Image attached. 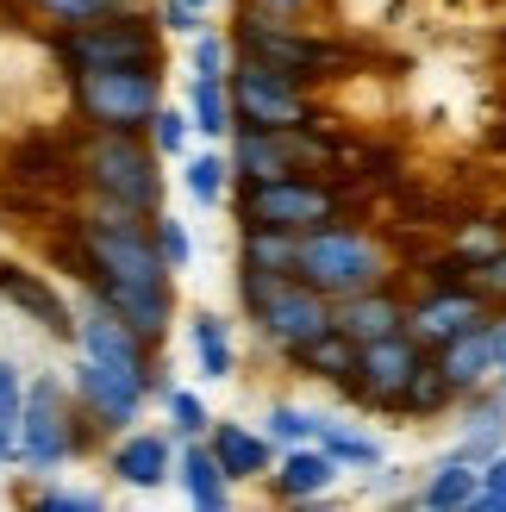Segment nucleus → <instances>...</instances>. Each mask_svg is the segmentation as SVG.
<instances>
[{
    "label": "nucleus",
    "instance_id": "nucleus-28",
    "mask_svg": "<svg viewBox=\"0 0 506 512\" xmlns=\"http://www.w3.org/2000/svg\"><path fill=\"white\" fill-rule=\"evenodd\" d=\"M313 444L332 456L338 469H375V463H382V438H369L363 425L332 419V413H319V438H313Z\"/></svg>",
    "mask_w": 506,
    "mask_h": 512
},
{
    "label": "nucleus",
    "instance_id": "nucleus-18",
    "mask_svg": "<svg viewBox=\"0 0 506 512\" xmlns=\"http://www.w3.org/2000/svg\"><path fill=\"white\" fill-rule=\"evenodd\" d=\"M338 475H344V469H338L319 444H288V450H275L263 488H269L275 500H319V494H332Z\"/></svg>",
    "mask_w": 506,
    "mask_h": 512
},
{
    "label": "nucleus",
    "instance_id": "nucleus-24",
    "mask_svg": "<svg viewBox=\"0 0 506 512\" xmlns=\"http://www.w3.org/2000/svg\"><path fill=\"white\" fill-rule=\"evenodd\" d=\"M469 406H463V425H457V456H469V463H488V456L506 444V394L494 388H475V394H463Z\"/></svg>",
    "mask_w": 506,
    "mask_h": 512
},
{
    "label": "nucleus",
    "instance_id": "nucleus-7",
    "mask_svg": "<svg viewBox=\"0 0 506 512\" xmlns=\"http://www.w3.org/2000/svg\"><path fill=\"white\" fill-rule=\"evenodd\" d=\"M163 69H82L69 75V113L82 132H144L163 107Z\"/></svg>",
    "mask_w": 506,
    "mask_h": 512
},
{
    "label": "nucleus",
    "instance_id": "nucleus-21",
    "mask_svg": "<svg viewBox=\"0 0 506 512\" xmlns=\"http://www.w3.org/2000/svg\"><path fill=\"white\" fill-rule=\"evenodd\" d=\"M175 481H182V500L200 506V512H225L232 506V475L219 469V456L207 450V438H188V444H175Z\"/></svg>",
    "mask_w": 506,
    "mask_h": 512
},
{
    "label": "nucleus",
    "instance_id": "nucleus-14",
    "mask_svg": "<svg viewBox=\"0 0 506 512\" xmlns=\"http://www.w3.org/2000/svg\"><path fill=\"white\" fill-rule=\"evenodd\" d=\"M488 313H494V300H482L469 281H438V288H425V294L407 300V331L425 350H438V344L457 338V331L482 325Z\"/></svg>",
    "mask_w": 506,
    "mask_h": 512
},
{
    "label": "nucleus",
    "instance_id": "nucleus-25",
    "mask_svg": "<svg viewBox=\"0 0 506 512\" xmlns=\"http://www.w3.org/2000/svg\"><path fill=\"white\" fill-rule=\"evenodd\" d=\"M288 369L307 375V381H319V388H344L350 369H357V344H350L338 325H325L319 338H307L300 350H288Z\"/></svg>",
    "mask_w": 506,
    "mask_h": 512
},
{
    "label": "nucleus",
    "instance_id": "nucleus-17",
    "mask_svg": "<svg viewBox=\"0 0 506 512\" xmlns=\"http://www.w3.org/2000/svg\"><path fill=\"white\" fill-rule=\"evenodd\" d=\"M332 325L344 331L350 344L394 338V331H407V294H394L388 281H375V288H357V294L332 300Z\"/></svg>",
    "mask_w": 506,
    "mask_h": 512
},
{
    "label": "nucleus",
    "instance_id": "nucleus-40",
    "mask_svg": "<svg viewBox=\"0 0 506 512\" xmlns=\"http://www.w3.org/2000/svg\"><path fill=\"white\" fill-rule=\"evenodd\" d=\"M150 13H157V25H163V38H194L200 25L213 19V13H200V7H188V0H157V7H150Z\"/></svg>",
    "mask_w": 506,
    "mask_h": 512
},
{
    "label": "nucleus",
    "instance_id": "nucleus-5",
    "mask_svg": "<svg viewBox=\"0 0 506 512\" xmlns=\"http://www.w3.org/2000/svg\"><path fill=\"white\" fill-rule=\"evenodd\" d=\"M232 57H257V63H269V69H282V75L313 88V82L344 69V44L313 38V32H300L288 13H269L257 0H244L238 19H232Z\"/></svg>",
    "mask_w": 506,
    "mask_h": 512
},
{
    "label": "nucleus",
    "instance_id": "nucleus-33",
    "mask_svg": "<svg viewBox=\"0 0 506 512\" xmlns=\"http://www.w3.org/2000/svg\"><path fill=\"white\" fill-rule=\"evenodd\" d=\"M163 400V419H169V431H175V444H188V438H207V425H213V413H207V400H200L194 388H169L157 394Z\"/></svg>",
    "mask_w": 506,
    "mask_h": 512
},
{
    "label": "nucleus",
    "instance_id": "nucleus-23",
    "mask_svg": "<svg viewBox=\"0 0 506 512\" xmlns=\"http://www.w3.org/2000/svg\"><path fill=\"white\" fill-rule=\"evenodd\" d=\"M188 350H194L200 381H232V375H238V338H232V319L213 313V306L188 313Z\"/></svg>",
    "mask_w": 506,
    "mask_h": 512
},
{
    "label": "nucleus",
    "instance_id": "nucleus-36",
    "mask_svg": "<svg viewBox=\"0 0 506 512\" xmlns=\"http://www.w3.org/2000/svg\"><path fill=\"white\" fill-rule=\"evenodd\" d=\"M232 69V32H213V25H200L194 32V50H188V75H219Z\"/></svg>",
    "mask_w": 506,
    "mask_h": 512
},
{
    "label": "nucleus",
    "instance_id": "nucleus-22",
    "mask_svg": "<svg viewBox=\"0 0 506 512\" xmlns=\"http://www.w3.org/2000/svg\"><path fill=\"white\" fill-rule=\"evenodd\" d=\"M475 488H482V463H469V456H438L432 469H425V481L407 494V506H425V512H469Z\"/></svg>",
    "mask_w": 506,
    "mask_h": 512
},
{
    "label": "nucleus",
    "instance_id": "nucleus-44",
    "mask_svg": "<svg viewBox=\"0 0 506 512\" xmlns=\"http://www.w3.org/2000/svg\"><path fill=\"white\" fill-rule=\"evenodd\" d=\"M257 7H269V13H288V19H294V13H307V7H319V0H257Z\"/></svg>",
    "mask_w": 506,
    "mask_h": 512
},
{
    "label": "nucleus",
    "instance_id": "nucleus-35",
    "mask_svg": "<svg viewBox=\"0 0 506 512\" xmlns=\"http://www.w3.org/2000/svg\"><path fill=\"white\" fill-rule=\"evenodd\" d=\"M132 0H32V13L50 25V32H69V25H88V19H107Z\"/></svg>",
    "mask_w": 506,
    "mask_h": 512
},
{
    "label": "nucleus",
    "instance_id": "nucleus-8",
    "mask_svg": "<svg viewBox=\"0 0 506 512\" xmlns=\"http://www.w3.org/2000/svg\"><path fill=\"white\" fill-rule=\"evenodd\" d=\"M238 225H275V232H313V225L350 219V194L319 175H275V182H238L232 194Z\"/></svg>",
    "mask_w": 506,
    "mask_h": 512
},
{
    "label": "nucleus",
    "instance_id": "nucleus-13",
    "mask_svg": "<svg viewBox=\"0 0 506 512\" xmlns=\"http://www.w3.org/2000/svg\"><path fill=\"white\" fill-rule=\"evenodd\" d=\"M250 325H257V338L269 344V350H300L307 338H319L325 325H332V300H325L319 288H307L300 275H282L275 288L263 294V306L250 313Z\"/></svg>",
    "mask_w": 506,
    "mask_h": 512
},
{
    "label": "nucleus",
    "instance_id": "nucleus-38",
    "mask_svg": "<svg viewBox=\"0 0 506 512\" xmlns=\"http://www.w3.org/2000/svg\"><path fill=\"white\" fill-rule=\"evenodd\" d=\"M469 512H506V444L482 463V488H475Z\"/></svg>",
    "mask_w": 506,
    "mask_h": 512
},
{
    "label": "nucleus",
    "instance_id": "nucleus-2",
    "mask_svg": "<svg viewBox=\"0 0 506 512\" xmlns=\"http://www.w3.org/2000/svg\"><path fill=\"white\" fill-rule=\"evenodd\" d=\"M69 169L88 200H113L132 213L163 207V157L144 132H82V144H69Z\"/></svg>",
    "mask_w": 506,
    "mask_h": 512
},
{
    "label": "nucleus",
    "instance_id": "nucleus-32",
    "mask_svg": "<svg viewBox=\"0 0 506 512\" xmlns=\"http://www.w3.org/2000/svg\"><path fill=\"white\" fill-rule=\"evenodd\" d=\"M144 138H150V150H157L163 163H182V157H188V138H194V119H188V107H175V100H163V107L150 113Z\"/></svg>",
    "mask_w": 506,
    "mask_h": 512
},
{
    "label": "nucleus",
    "instance_id": "nucleus-20",
    "mask_svg": "<svg viewBox=\"0 0 506 512\" xmlns=\"http://www.w3.org/2000/svg\"><path fill=\"white\" fill-rule=\"evenodd\" d=\"M494 319V313H488ZM488 319L482 325H469V331H457L450 344H438L432 356H438V369H444V381L457 394H475V388H494V331H488Z\"/></svg>",
    "mask_w": 506,
    "mask_h": 512
},
{
    "label": "nucleus",
    "instance_id": "nucleus-3",
    "mask_svg": "<svg viewBox=\"0 0 506 512\" xmlns=\"http://www.w3.org/2000/svg\"><path fill=\"white\" fill-rule=\"evenodd\" d=\"M94 438H100V431L82 419V406H75V394H69V375L38 369L32 381H25L19 456H13L19 469H32V475H57V469L75 463V456H88Z\"/></svg>",
    "mask_w": 506,
    "mask_h": 512
},
{
    "label": "nucleus",
    "instance_id": "nucleus-39",
    "mask_svg": "<svg viewBox=\"0 0 506 512\" xmlns=\"http://www.w3.org/2000/svg\"><path fill=\"white\" fill-rule=\"evenodd\" d=\"M32 506L38 512H100V506H107V494H100V488H38Z\"/></svg>",
    "mask_w": 506,
    "mask_h": 512
},
{
    "label": "nucleus",
    "instance_id": "nucleus-10",
    "mask_svg": "<svg viewBox=\"0 0 506 512\" xmlns=\"http://www.w3.org/2000/svg\"><path fill=\"white\" fill-rule=\"evenodd\" d=\"M69 394H75L82 419L100 431V438L132 431V425L144 419V406H150V388H144L138 375L100 363V356H88V350H75V363H69Z\"/></svg>",
    "mask_w": 506,
    "mask_h": 512
},
{
    "label": "nucleus",
    "instance_id": "nucleus-41",
    "mask_svg": "<svg viewBox=\"0 0 506 512\" xmlns=\"http://www.w3.org/2000/svg\"><path fill=\"white\" fill-rule=\"evenodd\" d=\"M469 288L482 294V300H506V244L494 250V256H482V263H469Z\"/></svg>",
    "mask_w": 506,
    "mask_h": 512
},
{
    "label": "nucleus",
    "instance_id": "nucleus-43",
    "mask_svg": "<svg viewBox=\"0 0 506 512\" xmlns=\"http://www.w3.org/2000/svg\"><path fill=\"white\" fill-rule=\"evenodd\" d=\"M488 331H494V388L506 394V313L488 319Z\"/></svg>",
    "mask_w": 506,
    "mask_h": 512
},
{
    "label": "nucleus",
    "instance_id": "nucleus-16",
    "mask_svg": "<svg viewBox=\"0 0 506 512\" xmlns=\"http://www.w3.org/2000/svg\"><path fill=\"white\" fill-rule=\"evenodd\" d=\"M107 475L132 494H157L163 481H175V431H150V425L119 431L107 450Z\"/></svg>",
    "mask_w": 506,
    "mask_h": 512
},
{
    "label": "nucleus",
    "instance_id": "nucleus-26",
    "mask_svg": "<svg viewBox=\"0 0 506 512\" xmlns=\"http://www.w3.org/2000/svg\"><path fill=\"white\" fill-rule=\"evenodd\" d=\"M463 394L444 381V369H438V356L425 350V363L413 369V381L400 388V400H394V419H407V425H425V419H444L450 406H457Z\"/></svg>",
    "mask_w": 506,
    "mask_h": 512
},
{
    "label": "nucleus",
    "instance_id": "nucleus-46",
    "mask_svg": "<svg viewBox=\"0 0 506 512\" xmlns=\"http://www.w3.org/2000/svg\"><path fill=\"white\" fill-rule=\"evenodd\" d=\"M188 7H200V13H219V0H188Z\"/></svg>",
    "mask_w": 506,
    "mask_h": 512
},
{
    "label": "nucleus",
    "instance_id": "nucleus-19",
    "mask_svg": "<svg viewBox=\"0 0 506 512\" xmlns=\"http://www.w3.org/2000/svg\"><path fill=\"white\" fill-rule=\"evenodd\" d=\"M207 450L219 456V469L232 475V488L263 481L269 463H275V444L263 438V425H244V419H213L207 425Z\"/></svg>",
    "mask_w": 506,
    "mask_h": 512
},
{
    "label": "nucleus",
    "instance_id": "nucleus-1",
    "mask_svg": "<svg viewBox=\"0 0 506 512\" xmlns=\"http://www.w3.org/2000/svg\"><path fill=\"white\" fill-rule=\"evenodd\" d=\"M69 269L75 281L138 331L144 344L169 338L175 325V275L163 269L157 238H150V213L113 207V200H88L82 213L69 219Z\"/></svg>",
    "mask_w": 506,
    "mask_h": 512
},
{
    "label": "nucleus",
    "instance_id": "nucleus-12",
    "mask_svg": "<svg viewBox=\"0 0 506 512\" xmlns=\"http://www.w3.org/2000/svg\"><path fill=\"white\" fill-rule=\"evenodd\" d=\"M425 363V344L413 338V331H394V338H375V344H357V369H350L344 381V400L369 406V413H394L400 388L413 381V369Z\"/></svg>",
    "mask_w": 506,
    "mask_h": 512
},
{
    "label": "nucleus",
    "instance_id": "nucleus-45",
    "mask_svg": "<svg viewBox=\"0 0 506 512\" xmlns=\"http://www.w3.org/2000/svg\"><path fill=\"white\" fill-rule=\"evenodd\" d=\"M13 456H19V438H13V431H0V463H13Z\"/></svg>",
    "mask_w": 506,
    "mask_h": 512
},
{
    "label": "nucleus",
    "instance_id": "nucleus-11",
    "mask_svg": "<svg viewBox=\"0 0 506 512\" xmlns=\"http://www.w3.org/2000/svg\"><path fill=\"white\" fill-rule=\"evenodd\" d=\"M75 350H88V356H100V363H113V369H125V375H138L144 388H150V400L169 388V363H157V344H144L138 331L125 325L113 306H100L94 294L75 306Z\"/></svg>",
    "mask_w": 506,
    "mask_h": 512
},
{
    "label": "nucleus",
    "instance_id": "nucleus-29",
    "mask_svg": "<svg viewBox=\"0 0 506 512\" xmlns=\"http://www.w3.org/2000/svg\"><path fill=\"white\" fill-rule=\"evenodd\" d=\"M294 232H275V225H238V263L263 269V275H294Z\"/></svg>",
    "mask_w": 506,
    "mask_h": 512
},
{
    "label": "nucleus",
    "instance_id": "nucleus-4",
    "mask_svg": "<svg viewBox=\"0 0 506 512\" xmlns=\"http://www.w3.org/2000/svg\"><path fill=\"white\" fill-rule=\"evenodd\" d=\"M50 57H57L63 75H82V69H163V25L144 7H119L107 19H88V25L57 32Z\"/></svg>",
    "mask_w": 506,
    "mask_h": 512
},
{
    "label": "nucleus",
    "instance_id": "nucleus-27",
    "mask_svg": "<svg viewBox=\"0 0 506 512\" xmlns=\"http://www.w3.org/2000/svg\"><path fill=\"white\" fill-rule=\"evenodd\" d=\"M188 119H194V132L207 138V144H225L232 138V94H225L219 75H188Z\"/></svg>",
    "mask_w": 506,
    "mask_h": 512
},
{
    "label": "nucleus",
    "instance_id": "nucleus-42",
    "mask_svg": "<svg viewBox=\"0 0 506 512\" xmlns=\"http://www.w3.org/2000/svg\"><path fill=\"white\" fill-rule=\"evenodd\" d=\"M506 238L494 232V225H463V238H457V256L463 263H482V256H494Z\"/></svg>",
    "mask_w": 506,
    "mask_h": 512
},
{
    "label": "nucleus",
    "instance_id": "nucleus-31",
    "mask_svg": "<svg viewBox=\"0 0 506 512\" xmlns=\"http://www.w3.org/2000/svg\"><path fill=\"white\" fill-rule=\"evenodd\" d=\"M263 438H269L275 450L313 444V438H319V413H307V406H294V400H269V406H263Z\"/></svg>",
    "mask_w": 506,
    "mask_h": 512
},
{
    "label": "nucleus",
    "instance_id": "nucleus-30",
    "mask_svg": "<svg viewBox=\"0 0 506 512\" xmlns=\"http://www.w3.org/2000/svg\"><path fill=\"white\" fill-rule=\"evenodd\" d=\"M182 188H188L194 207H219V200H225V188H232V163H225L219 144L188 150V157H182Z\"/></svg>",
    "mask_w": 506,
    "mask_h": 512
},
{
    "label": "nucleus",
    "instance_id": "nucleus-6",
    "mask_svg": "<svg viewBox=\"0 0 506 512\" xmlns=\"http://www.w3.org/2000/svg\"><path fill=\"white\" fill-rule=\"evenodd\" d=\"M294 275L319 288L325 300H344L357 288H375V281H388V250L375 244L369 232H357L350 219H332V225H313V232H300L294 244Z\"/></svg>",
    "mask_w": 506,
    "mask_h": 512
},
{
    "label": "nucleus",
    "instance_id": "nucleus-9",
    "mask_svg": "<svg viewBox=\"0 0 506 512\" xmlns=\"http://www.w3.org/2000/svg\"><path fill=\"white\" fill-rule=\"evenodd\" d=\"M225 94H232V125H263V132H300L319 125V100L307 82L269 69L257 57H232L225 69Z\"/></svg>",
    "mask_w": 506,
    "mask_h": 512
},
{
    "label": "nucleus",
    "instance_id": "nucleus-37",
    "mask_svg": "<svg viewBox=\"0 0 506 512\" xmlns=\"http://www.w3.org/2000/svg\"><path fill=\"white\" fill-rule=\"evenodd\" d=\"M19 413H25V369L13 356H0V431L19 438Z\"/></svg>",
    "mask_w": 506,
    "mask_h": 512
},
{
    "label": "nucleus",
    "instance_id": "nucleus-34",
    "mask_svg": "<svg viewBox=\"0 0 506 512\" xmlns=\"http://www.w3.org/2000/svg\"><path fill=\"white\" fill-rule=\"evenodd\" d=\"M150 238H157V256H163L169 275H188V269H194V232H188V225L175 219L169 207L150 213Z\"/></svg>",
    "mask_w": 506,
    "mask_h": 512
},
{
    "label": "nucleus",
    "instance_id": "nucleus-15",
    "mask_svg": "<svg viewBox=\"0 0 506 512\" xmlns=\"http://www.w3.org/2000/svg\"><path fill=\"white\" fill-rule=\"evenodd\" d=\"M0 300H7L19 319H32L44 338L75 344V306L63 300L57 281H44L38 269H25V263H13V256H0Z\"/></svg>",
    "mask_w": 506,
    "mask_h": 512
}]
</instances>
